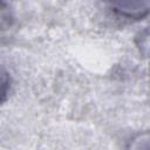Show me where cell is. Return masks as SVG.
Segmentation results:
<instances>
[{
	"mask_svg": "<svg viewBox=\"0 0 150 150\" xmlns=\"http://www.w3.org/2000/svg\"><path fill=\"white\" fill-rule=\"evenodd\" d=\"M9 90V75L0 64V104L6 100Z\"/></svg>",
	"mask_w": 150,
	"mask_h": 150,
	"instance_id": "1",
	"label": "cell"
}]
</instances>
